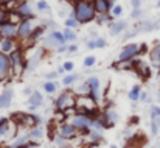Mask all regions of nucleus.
Wrapping results in <instances>:
<instances>
[{
    "label": "nucleus",
    "instance_id": "obj_1",
    "mask_svg": "<svg viewBox=\"0 0 160 148\" xmlns=\"http://www.w3.org/2000/svg\"><path fill=\"white\" fill-rule=\"evenodd\" d=\"M70 14L79 22V25L95 22L97 19V11L92 0H73Z\"/></svg>",
    "mask_w": 160,
    "mask_h": 148
},
{
    "label": "nucleus",
    "instance_id": "obj_2",
    "mask_svg": "<svg viewBox=\"0 0 160 148\" xmlns=\"http://www.w3.org/2000/svg\"><path fill=\"white\" fill-rule=\"evenodd\" d=\"M76 94L73 89H64L54 100V111L56 112H64L67 117L76 112Z\"/></svg>",
    "mask_w": 160,
    "mask_h": 148
},
{
    "label": "nucleus",
    "instance_id": "obj_3",
    "mask_svg": "<svg viewBox=\"0 0 160 148\" xmlns=\"http://www.w3.org/2000/svg\"><path fill=\"white\" fill-rule=\"evenodd\" d=\"M11 58V67H12V78L20 80L25 75V69H27V56H25V47L19 45L14 51L9 53Z\"/></svg>",
    "mask_w": 160,
    "mask_h": 148
},
{
    "label": "nucleus",
    "instance_id": "obj_4",
    "mask_svg": "<svg viewBox=\"0 0 160 148\" xmlns=\"http://www.w3.org/2000/svg\"><path fill=\"white\" fill-rule=\"evenodd\" d=\"M9 119L19 128H23V130H31L42 123V117L38 114H33V112H14Z\"/></svg>",
    "mask_w": 160,
    "mask_h": 148
},
{
    "label": "nucleus",
    "instance_id": "obj_5",
    "mask_svg": "<svg viewBox=\"0 0 160 148\" xmlns=\"http://www.w3.org/2000/svg\"><path fill=\"white\" fill-rule=\"evenodd\" d=\"M11 13L19 19H36V13L30 0H16L14 6L11 8Z\"/></svg>",
    "mask_w": 160,
    "mask_h": 148
},
{
    "label": "nucleus",
    "instance_id": "obj_6",
    "mask_svg": "<svg viewBox=\"0 0 160 148\" xmlns=\"http://www.w3.org/2000/svg\"><path fill=\"white\" fill-rule=\"evenodd\" d=\"M34 28H36L34 19H20L17 22V41H19V44H23L30 38V34L33 33Z\"/></svg>",
    "mask_w": 160,
    "mask_h": 148
},
{
    "label": "nucleus",
    "instance_id": "obj_7",
    "mask_svg": "<svg viewBox=\"0 0 160 148\" xmlns=\"http://www.w3.org/2000/svg\"><path fill=\"white\" fill-rule=\"evenodd\" d=\"M135 58H140V44L137 42H128L118 51V61H132Z\"/></svg>",
    "mask_w": 160,
    "mask_h": 148
},
{
    "label": "nucleus",
    "instance_id": "obj_8",
    "mask_svg": "<svg viewBox=\"0 0 160 148\" xmlns=\"http://www.w3.org/2000/svg\"><path fill=\"white\" fill-rule=\"evenodd\" d=\"M12 80V67L9 55L0 51V83H8Z\"/></svg>",
    "mask_w": 160,
    "mask_h": 148
},
{
    "label": "nucleus",
    "instance_id": "obj_9",
    "mask_svg": "<svg viewBox=\"0 0 160 148\" xmlns=\"http://www.w3.org/2000/svg\"><path fill=\"white\" fill-rule=\"evenodd\" d=\"M47 25H36V28L33 30V33L30 34V38L23 42V44H20V45H23L25 49H31V47H36L39 42H42V39L45 38V31H47Z\"/></svg>",
    "mask_w": 160,
    "mask_h": 148
},
{
    "label": "nucleus",
    "instance_id": "obj_10",
    "mask_svg": "<svg viewBox=\"0 0 160 148\" xmlns=\"http://www.w3.org/2000/svg\"><path fill=\"white\" fill-rule=\"evenodd\" d=\"M58 134L59 137H62L64 140H73L76 137H81L79 136V131L68 122V120H64L61 123H58Z\"/></svg>",
    "mask_w": 160,
    "mask_h": 148
},
{
    "label": "nucleus",
    "instance_id": "obj_11",
    "mask_svg": "<svg viewBox=\"0 0 160 148\" xmlns=\"http://www.w3.org/2000/svg\"><path fill=\"white\" fill-rule=\"evenodd\" d=\"M132 70L143 80H149L152 77V70H151V64L143 61L142 58H135L132 59Z\"/></svg>",
    "mask_w": 160,
    "mask_h": 148
},
{
    "label": "nucleus",
    "instance_id": "obj_12",
    "mask_svg": "<svg viewBox=\"0 0 160 148\" xmlns=\"http://www.w3.org/2000/svg\"><path fill=\"white\" fill-rule=\"evenodd\" d=\"M44 55H45V49H38L33 55H30V56L27 58V69H25V75L33 73V72L39 67L41 61L44 59Z\"/></svg>",
    "mask_w": 160,
    "mask_h": 148
},
{
    "label": "nucleus",
    "instance_id": "obj_13",
    "mask_svg": "<svg viewBox=\"0 0 160 148\" xmlns=\"http://www.w3.org/2000/svg\"><path fill=\"white\" fill-rule=\"evenodd\" d=\"M0 38L6 39H17V22L14 20H6L5 24L0 25Z\"/></svg>",
    "mask_w": 160,
    "mask_h": 148
},
{
    "label": "nucleus",
    "instance_id": "obj_14",
    "mask_svg": "<svg viewBox=\"0 0 160 148\" xmlns=\"http://www.w3.org/2000/svg\"><path fill=\"white\" fill-rule=\"evenodd\" d=\"M86 83L89 84V89H90L89 95L95 101H100V97H101V81H100V78L98 77H89L86 80Z\"/></svg>",
    "mask_w": 160,
    "mask_h": 148
},
{
    "label": "nucleus",
    "instance_id": "obj_15",
    "mask_svg": "<svg viewBox=\"0 0 160 148\" xmlns=\"http://www.w3.org/2000/svg\"><path fill=\"white\" fill-rule=\"evenodd\" d=\"M107 27H109V34H110V36H120V34H123V33L129 28V24H128L126 20L115 19V20L110 22Z\"/></svg>",
    "mask_w": 160,
    "mask_h": 148
},
{
    "label": "nucleus",
    "instance_id": "obj_16",
    "mask_svg": "<svg viewBox=\"0 0 160 148\" xmlns=\"http://www.w3.org/2000/svg\"><path fill=\"white\" fill-rule=\"evenodd\" d=\"M97 14H110L112 8H113V2L115 0H92Z\"/></svg>",
    "mask_w": 160,
    "mask_h": 148
},
{
    "label": "nucleus",
    "instance_id": "obj_17",
    "mask_svg": "<svg viewBox=\"0 0 160 148\" xmlns=\"http://www.w3.org/2000/svg\"><path fill=\"white\" fill-rule=\"evenodd\" d=\"M148 58H149V64L151 67L154 69H160V41H157L151 49H149V53H148Z\"/></svg>",
    "mask_w": 160,
    "mask_h": 148
},
{
    "label": "nucleus",
    "instance_id": "obj_18",
    "mask_svg": "<svg viewBox=\"0 0 160 148\" xmlns=\"http://www.w3.org/2000/svg\"><path fill=\"white\" fill-rule=\"evenodd\" d=\"M27 103H28V109L30 111H36V109H39L44 104V95L39 91H33V94L28 97Z\"/></svg>",
    "mask_w": 160,
    "mask_h": 148
},
{
    "label": "nucleus",
    "instance_id": "obj_19",
    "mask_svg": "<svg viewBox=\"0 0 160 148\" xmlns=\"http://www.w3.org/2000/svg\"><path fill=\"white\" fill-rule=\"evenodd\" d=\"M12 98H14V91L11 87H5L0 94V111L9 108L12 103Z\"/></svg>",
    "mask_w": 160,
    "mask_h": 148
},
{
    "label": "nucleus",
    "instance_id": "obj_20",
    "mask_svg": "<svg viewBox=\"0 0 160 148\" xmlns=\"http://www.w3.org/2000/svg\"><path fill=\"white\" fill-rule=\"evenodd\" d=\"M19 45H20V44H19L17 39H6V38H2V41H0V51L9 55L11 51H14Z\"/></svg>",
    "mask_w": 160,
    "mask_h": 148
},
{
    "label": "nucleus",
    "instance_id": "obj_21",
    "mask_svg": "<svg viewBox=\"0 0 160 148\" xmlns=\"http://www.w3.org/2000/svg\"><path fill=\"white\" fill-rule=\"evenodd\" d=\"M138 27H140V33H149V31H154L159 28V22L145 20V22H138Z\"/></svg>",
    "mask_w": 160,
    "mask_h": 148
},
{
    "label": "nucleus",
    "instance_id": "obj_22",
    "mask_svg": "<svg viewBox=\"0 0 160 148\" xmlns=\"http://www.w3.org/2000/svg\"><path fill=\"white\" fill-rule=\"evenodd\" d=\"M28 134H30V139H31V140L41 142V139L44 137V128H42V125H38V126L28 130Z\"/></svg>",
    "mask_w": 160,
    "mask_h": 148
},
{
    "label": "nucleus",
    "instance_id": "obj_23",
    "mask_svg": "<svg viewBox=\"0 0 160 148\" xmlns=\"http://www.w3.org/2000/svg\"><path fill=\"white\" fill-rule=\"evenodd\" d=\"M62 33H64V38H65L67 44H75V42L78 41V33H76V30L64 27V28H62Z\"/></svg>",
    "mask_w": 160,
    "mask_h": 148
},
{
    "label": "nucleus",
    "instance_id": "obj_24",
    "mask_svg": "<svg viewBox=\"0 0 160 148\" xmlns=\"http://www.w3.org/2000/svg\"><path fill=\"white\" fill-rule=\"evenodd\" d=\"M142 86L140 84H134L132 87H131V91L128 92V97H129V100L132 101V103H137L138 100H140V95H142Z\"/></svg>",
    "mask_w": 160,
    "mask_h": 148
},
{
    "label": "nucleus",
    "instance_id": "obj_25",
    "mask_svg": "<svg viewBox=\"0 0 160 148\" xmlns=\"http://www.w3.org/2000/svg\"><path fill=\"white\" fill-rule=\"evenodd\" d=\"M86 139H87V142H89V144H95V145H100V144L103 142L101 131H93V130L89 133V136H87Z\"/></svg>",
    "mask_w": 160,
    "mask_h": 148
},
{
    "label": "nucleus",
    "instance_id": "obj_26",
    "mask_svg": "<svg viewBox=\"0 0 160 148\" xmlns=\"http://www.w3.org/2000/svg\"><path fill=\"white\" fill-rule=\"evenodd\" d=\"M115 19L112 17V14H97V19H95V22H97V25L98 27H103V25H109L110 22H113Z\"/></svg>",
    "mask_w": 160,
    "mask_h": 148
},
{
    "label": "nucleus",
    "instance_id": "obj_27",
    "mask_svg": "<svg viewBox=\"0 0 160 148\" xmlns=\"http://www.w3.org/2000/svg\"><path fill=\"white\" fill-rule=\"evenodd\" d=\"M78 80H79V75L72 72V73H68V75H64V78H62V84L67 86V87H70V86H73Z\"/></svg>",
    "mask_w": 160,
    "mask_h": 148
},
{
    "label": "nucleus",
    "instance_id": "obj_28",
    "mask_svg": "<svg viewBox=\"0 0 160 148\" xmlns=\"http://www.w3.org/2000/svg\"><path fill=\"white\" fill-rule=\"evenodd\" d=\"M42 87H44V92H45V94L53 95L54 92L58 91V83H56V81H45Z\"/></svg>",
    "mask_w": 160,
    "mask_h": 148
},
{
    "label": "nucleus",
    "instance_id": "obj_29",
    "mask_svg": "<svg viewBox=\"0 0 160 148\" xmlns=\"http://www.w3.org/2000/svg\"><path fill=\"white\" fill-rule=\"evenodd\" d=\"M64 27H67V28H73V30H76L78 27H79V22L68 13V17H65V20H64Z\"/></svg>",
    "mask_w": 160,
    "mask_h": 148
},
{
    "label": "nucleus",
    "instance_id": "obj_30",
    "mask_svg": "<svg viewBox=\"0 0 160 148\" xmlns=\"http://www.w3.org/2000/svg\"><path fill=\"white\" fill-rule=\"evenodd\" d=\"M73 91H75V94H76V95H89V92H90L89 84H87L86 81H84L82 84H79L78 87H75Z\"/></svg>",
    "mask_w": 160,
    "mask_h": 148
},
{
    "label": "nucleus",
    "instance_id": "obj_31",
    "mask_svg": "<svg viewBox=\"0 0 160 148\" xmlns=\"http://www.w3.org/2000/svg\"><path fill=\"white\" fill-rule=\"evenodd\" d=\"M123 5H120V3H115L113 5V8H112V11H110V14H112V17L113 19H120L121 16H123Z\"/></svg>",
    "mask_w": 160,
    "mask_h": 148
},
{
    "label": "nucleus",
    "instance_id": "obj_32",
    "mask_svg": "<svg viewBox=\"0 0 160 148\" xmlns=\"http://www.w3.org/2000/svg\"><path fill=\"white\" fill-rule=\"evenodd\" d=\"M95 64H97V56H93V55H87L84 58V61H82V66L86 69H92Z\"/></svg>",
    "mask_w": 160,
    "mask_h": 148
},
{
    "label": "nucleus",
    "instance_id": "obj_33",
    "mask_svg": "<svg viewBox=\"0 0 160 148\" xmlns=\"http://www.w3.org/2000/svg\"><path fill=\"white\" fill-rule=\"evenodd\" d=\"M11 19V9L9 8H0V25Z\"/></svg>",
    "mask_w": 160,
    "mask_h": 148
},
{
    "label": "nucleus",
    "instance_id": "obj_34",
    "mask_svg": "<svg viewBox=\"0 0 160 148\" xmlns=\"http://www.w3.org/2000/svg\"><path fill=\"white\" fill-rule=\"evenodd\" d=\"M36 8L39 13H44V11H50V5L47 0H38L36 2Z\"/></svg>",
    "mask_w": 160,
    "mask_h": 148
},
{
    "label": "nucleus",
    "instance_id": "obj_35",
    "mask_svg": "<svg viewBox=\"0 0 160 148\" xmlns=\"http://www.w3.org/2000/svg\"><path fill=\"white\" fill-rule=\"evenodd\" d=\"M62 67H64L65 73H72V72L75 70V62H73L72 59H68V61H64V62H62Z\"/></svg>",
    "mask_w": 160,
    "mask_h": 148
},
{
    "label": "nucleus",
    "instance_id": "obj_36",
    "mask_svg": "<svg viewBox=\"0 0 160 148\" xmlns=\"http://www.w3.org/2000/svg\"><path fill=\"white\" fill-rule=\"evenodd\" d=\"M149 117H151V120H152V119H159L160 106H157V104H152V106H151V109H149Z\"/></svg>",
    "mask_w": 160,
    "mask_h": 148
},
{
    "label": "nucleus",
    "instance_id": "obj_37",
    "mask_svg": "<svg viewBox=\"0 0 160 148\" xmlns=\"http://www.w3.org/2000/svg\"><path fill=\"white\" fill-rule=\"evenodd\" d=\"M159 130H160V117L159 119H152L151 120V133L156 136L159 133Z\"/></svg>",
    "mask_w": 160,
    "mask_h": 148
},
{
    "label": "nucleus",
    "instance_id": "obj_38",
    "mask_svg": "<svg viewBox=\"0 0 160 148\" xmlns=\"http://www.w3.org/2000/svg\"><path fill=\"white\" fill-rule=\"evenodd\" d=\"M131 17H132L134 20H140V19L143 17V9H142V8H132Z\"/></svg>",
    "mask_w": 160,
    "mask_h": 148
},
{
    "label": "nucleus",
    "instance_id": "obj_39",
    "mask_svg": "<svg viewBox=\"0 0 160 148\" xmlns=\"http://www.w3.org/2000/svg\"><path fill=\"white\" fill-rule=\"evenodd\" d=\"M95 39V44H97V49H104L107 45V41L106 38H103V36H97V38H93Z\"/></svg>",
    "mask_w": 160,
    "mask_h": 148
},
{
    "label": "nucleus",
    "instance_id": "obj_40",
    "mask_svg": "<svg viewBox=\"0 0 160 148\" xmlns=\"http://www.w3.org/2000/svg\"><path fill=\"white\" fill-rule=\"evenodd\" d=\"M59 77V73L53 70V72H48V73H45V78H47V81H56V78Z\"/></svg>",
    "mask_w": 160,
    "mask_h": 148
},
{
    "label": "nucleus",
    "instance_id": "obj_41",
    "mask_svg": "<svg viewBox=\"0 0 160 148\" xmlns=\"http://www.w3.org/2000/svg\"><path fill=\"white\" fill-rule=\"evenodd\" d=\"M76 53H78V45L76 44H68L67 55H76Z\"/></svg>",
    "mask_w": 160,
    "mask_h": 148
},
{
    "label": "nucleus",
    "instance_id": "obj_42",
    "mask_svg": "<svg viewBox=\"0 0 160 148\" xmlns=\"http://www.w3.org/2000/svg\"><path fill=\"white\" fill-rule=\"evenodd\" d=\"M86 47H87V50H97V44H95V39L92 38V39L86 41Z\"/></svg>",
    "mask_w": 160,
    "mask_h": 148
},
{
    "label": "nucleus",
    "instance_id": "obj_43",
    "mask_svg": "<svg viewBox=\"0 0 160 148\" xmlns=\"http://www.w3.org/2000/svg\"><path fill=\"white\" fill-rule=\"evenodd\" d=\"M149 53V47H148V44H140V58L143 56V55H148Z\"/></svg>",
    "mask_w": 160,
    "mask_h": 148
},
{
    "label": "nucleus",
    "instance_id": "obj_44",
    "mask_svg": "<svg viewBox=\"0 0 160 148\" xmlns=\"http://www.w3.org/2000/svg\"><path fill=\"white\" fill-rule=\"evenodd\" d=\"M67 49H68V44H64V45H59L54 51H56L58 55H62V53H67Z\"/></svg>",
    "mask_w": 160,
    "mask_h": 148
},
{
    "label": "nucleus",
    "instance_id": "obj_45",
    "mask_svg": "<svg viewBox=\"0 0 160 148\" xmlns=\"http://www.w3.org/2000/svg\"><path fill=\"white\" fill-rule=\"evenodd\" d=\"M140 101H143V103H151V97H149V94H148V92H142V95H140Z\"/></svg>",
    "mask_w": 160,
    "mask_h": 148
},
{
    "label": "nucleus",
    "instance_id": "obj_46",
    "mask_svg": "<svg viewBox=\"0 0 160 148\" xmlns=\"http://www.w3.org/2000/svg\"><path fill=\"white\" fill-rule=\"evenodd\" d=\"M19 148H39V142H34V140H30L27 145L23 147H19Z\"/></svg>",
    "mask_w": 160,
    "mask_h": 148
},
{
    "label": "nucleus",
    "instance_id": "obj_47",
    "mask_svg": "<svg viewBox=\"0 0 160 148\" xmlns=\"http://www.w3.org/2000/svg\"><path fill=\"white\" fill-rule=\"evenodd\" d=\"M142 3H143V0H131L132 8H142Z\"/></svg>",
    "mask_w": 160,
    "mask_h": 148
},
{
    "label": "nucleus",
    "instance_id": "obj_48",
    "mask_svg": "<svg viewBox=\"0 0 160 148\" xmlns=\"http://www.w3.org/2000/svg\"><path fill=\"white\" fill-rule=\"evenodd\" d=\"M23 94H25V95H28V97H30V95H31V94H33V89H31V87H25V89H23Z\"/></svg>",
    "mask_w": 160,
    "mask_h": 148
},
{
    "label": "nucleus",
    "instance_id": "obj_49",
    "mask_svg": "<svg viewBox=\"0 0 160 148\" xmlns=\"http://www.w3.org/2000/svg\"><path fill=\"white\" fill-rule=\"evenodd\" d=\"M0 8H8V0H0Z\"/></svg>",
    "mask_w": 160,
    "mask_h": 148
},
{
    "label": "nucleus",
    "instance_id": "obj_50",
    "mask_svg": "<svg viewBox=\"0 0 160 148\" xmlns=\"http://www.w3.org/2000/svg\"><path fill=\"white\" fill-rule=\"evenodd\" d=\"M56 72H58L59 75H62V73H65V70H64V67H62V64H61V66L58 67V70H56Z\"/></svg>",
    "mask_w": 160,
    "mask_h": 148
},
{
    "label": "nucleus",
    "instance_id": "obj_51",
    "mask_svg": "<svg viewBox=\"0 0 160 148\" xmlns=\"http://www.w3.org/2000/svg\"><path fill=\"white\" fill-rule=\"evenodd\" d=\"M156 6H157V8H160V0L157 2V3H156Z\"/></svg>",
    "mask_w": 160,
    "mask_h": 148
},
{
    "label": "nucleus",
    "instance_id": "obj_52",
    "mask_svg": "<svg viewBox=\"0 0 160 148\" xmlns=\"http://www.w3.org/2000/svg\"><path fill=\"white\" fill-rule=\"evenodd\" d=\"M159 100H160V91H159Z\"/></svg>",
    "mask_w": 160,
    "mask_h": 148
},
{
    "label": "nucleus",
    "instance_id": "obj_53",
    "mask_svg": "<svg viewBox=\"0 0 160 148\" xmlns=\"http://www.w3.org/2000/svg\"><path fill=\"white\" fill-rule=\"evenodd\" d=\"M110 148H117V147H115V145H113V147H110Z\"/></svg>",
    "mask_w": 160,
    "mask_h": 148
},
{
    "label": "nucleus",
    "instance_id": "obj_54",
    "mask_svg": "<svg viewBox=\"0 0 160 148\" xmlns=\"http://www.w3.org/2000/svg\"><path fill=\"white\" fill-rule=\"evenodd\" d=\"M157 72H159V75H160V69H159V70H157Z\"/></svg>",
    "mask_w": 160,
    "mask_h": 148
},
{
    "label": "nucleus",
    "instance_id": "obj_55",
    "mask_svg": "<svg viewBox=\"0 0 160 148\" xmlns=\"http://www.w3.org/2000/svg\"><path fill=\"white\" fill-rule=\"evenodd\" d=\"M0 41H2V38H0Z\"/></svg>",
    "mask_w": 160,
    "mask_h": 148
},
{
    "label": "nucleus",
    "instance_id": "obj_56",
    "mask_svg": "<svg viewBox=\"0 0 160 148\" xmlns=\"http://www.w3.org/2000/svg\"><path fill=\"white\" fill-rule=\"evenodd\" d=\"M72 2H73V0H72Z\"/></svg>",
    "mask_w": 160,
    "mask_h": 148
}]
</instances>
